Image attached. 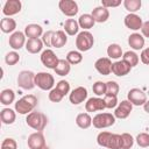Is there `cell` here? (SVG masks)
Returning <instances> with one entry per match:
<instances>
[{
    "mask_svg": "<svg viewBox=\"0 0 149 149\" xmlns=\"http://www.w3.org/2000/svg\"><path fill=\"white\" fill-rule=\"evenodd\" d=\"M97 143L108 149H121L122 147L121 135L109 132H100L97 136Z\"/></svg>",
    "mask_w": 149,
    "mask_h": 149,
    "instance_id": "cell-1",
    "label": "cell"
},
{
    "mask_svg": "<svg viewBox=\"0 0 149 149\" xmlns=\"http://www.w3.org/2000/svg\"><path fill=\"white\" fill-rule=\"evenodd\" d=\"M37 105V98L34 94H27L23 95L22 98H20L16 102H15V111L19 114H29L33 112V109L36 107Z\"/></svg>",
    "mask_w": 149,
    "mask_h": 149,
    "instance_id": "cell-2",
    "label": "cell"
},
{
    "mask_svg": "<svg viewBox=\"0 0 149 149\" xmlns=\"http://www.w3.org/2000/svg\"><path fill=\"white\" fill-rule=\"evenodd\" d=\"M26 123L28 127L33 128L34 130L42 132L48 123V118L45 114H43L41 112H31V113L27 114Z\"/></svg>",
    "mask_w": 149,
    "mask_h": 149,
    "instance_id": "cell-3",
    "label": "cell"
},
{
    "mask_svg": "<svg viewBox=\"0 0 149 149\" xmlns=\"http://www.w3.org/2000/svg\"><path fill=\"white\" fill-rule=\"evenodd\" d=\"M93 44H94V37L88 30L80 31L76 37V47L80 52L88 51L93 47Z\"/></svg>",
    "mask_w": 149,
    "mask_h": 149,
    "instance_id": "cell-4",
    "label": "cell"
},
{
    "mask_svg": "<svg viewBox=\"0 0 149 149\" xmlns=\"http://www.w3.org/2000/svg\"><path fill=\"white\" fill-rule=\"evenodd\" d=\"M115 123V116L112 113H98L92 119V125L97 129H104Z\"/></svg>",
    "mask_w": 149,
    "mask_h": 149,
    "instance_id": "cell-5",
    "label": "cell"
},
{
    "mask_svg": "<svg viewBox=\"0 0 149 149\" xmlns=\"http://www.w3.org/2000/svg\"><path fill=\"white\" fill-rule=\"evenodd\" d=\"M35 85L43 91H51L55 85V78L49 72H38L35 74Z\"/></svg>",
    "mask_w": 149,
    "mask_h": 149,
    "instance_id": "cell-6",
    "label": "cell"
},
{
    "mask_svg": "<svg viewBox=\"0 0 149 149\" xmlns=\"http://www.w3.org/2000/svg\"><path fill=\"white\" fill-rule=\"evenodd\" d=\"M17 85L23 90H33L35 85V73L29 70H23L17 74Z\"/></svg>",
    "mask_w": 149,
    "mask_h": 149,
    "instance_id": "cell-7",
    "label": "cell"
},
{
    "mask_svg": "<svg viewBox=\"0 0 149 149\" xmlns=\"http://www.w3.org/2000/svg\"><path fill=\"white\" fill-rule=\"evenodd\" d=\"M127 100H129L133 106H143L147 102V94L141 88L134 87L128 91Z\"/></svg>",
    "mask_w": 149,
    "mask_h": 149,
    "instance_id": "cell-8",
    "label": "cell"
},
{
    "mask_svg": "<svg viewBox=\"0 0 149 149\" xmlns=\"http://www.w3.org/2000/svg\"><path fill=\"white\" fill-rule=\"evenodd\" d=\"M58 8L61 9V12L69 17H72L74 15H77L78 13V3L73 0H61L58 2Z\"/></svg>",
    "mask_w": 149,
    "mask_h": 149,
    "instance_id": "cell-9",
    "label": "cell"
},
{
    "mask_svg": "<svg viewBox=\"0 0 149 149\" xmlns=\"http://www.w3.org/2000/svg\"><path fill=\"white\" fill-rule=\"evenodd\" d=\"M41 62L42 64L48 69H55L59 62V58L56 56V54L51 49H45L41 54Z\"/></svg>",
    "mask_w": 149,
    "mask_h": 149,
    "instance_id": "cell-10",
    "label": "cell"
},
{
    "mask_svg": "<svg viewBox=\"0 0 149 149\" xmlns=\"http://www.w3.org/2000/svg\"><path fill=\"white\" fill-rule=\"evenodd\" d=\"M27 144L30 149H43L45 146V137L42 132H35L28 136Z\"/></svg>",
    "mask_w": 149,
    "mask_h": 149,
    "instance_id": "cell-11",
    "label": "cell"
},
{
    "mask_svg": "<svg viewBox=\"0 0 149 149\" xmlns=\"http://www.w3.org/2000/svg\"><path fill=\"white\" fill-rule=\"evenodd\" d=\"M87 99V90L84 86H78L69 94V100L72 105H79Z\"/></svg>",
    "mask_w": 149,
    "mask_h": 149,
    "instance_id": "cell-12",
    "label": "cell"
},
{
    "mask_svg": "<svg viewBox=\"0 0 149 149\" xmlns=\"http://www.w3.org/2000/svg\"><path fill=\"white\" fill-rule=\"evenodd\" d=\"M105 108H106V105H105L104 98H100V97H92L87 99V101L85 102V109L87 113L104 111Z\"/></svg>",
    "mask_w": 149,
    "mask_h": 149,
    "instance_id": "cell-13",
    "label": "cell"
},
{
    "mask_svg": "<svg viewBox=\"0 0 149 149\" xmlns=\"http://www.w3.org/2000/svg\"><path fill=\"white\" fill-rule=\"evenodd\" d=\"M132 111H133L132 102L129 100H122L116 106V108L114 111V116H115V119H127L129 116V114L132 113Z\"/></svg>",
    "mask_w": 149,
    "mask_h": 149,
    "instance_id": "cell-14",
    "label": "cell"
},
{
    "mask_svg": "<svg viewBox=\"0 0 149 149\" xmlns=\"http://www.w3.org/2000/svg\"><path fill=\"white\" fill-rule=\"evenodd\" d=\"M26 35L22 31H14L13 34H10L9 38H8V43H9V47L12 49L15 50H20L23 45H26Z\"/></svg>",
    "mask_w": 149,
    "mask_h": 149,
    "instance_id": "cell-15",
    "label": "cell"
},
{
    "mask_svg": "<svg viewBox=\"0 0 149 149\" xmlns=\"http://www.w3.org/2000/svg\"><path fill=\"white\" fill-rule=\"evenodd\" d=\"M123 22H125V26H126L128 29L135 30V31L139 30V29H141V28H142V24H143V21H142V19H141V16L137 15V14H134V13L127 14V15L125 16Z\"/></svg>",
    "mask_w": 149,
    "mask_h": 149,
    "instance_id": "cell-16",
    "label": "cell"
},
{
    "mask_svg": "<svg viewBox=\"0 0 149 149\" xmlns=\"http://www.w3.org/2000/svg\"><path fill=\"white\" fill-rule=\"evenodd\" d=\"M112 61L108 57H100L95 61L94 63V68L95 70L102 74V76H108L112 72Z\"/></svg>",
    "mask_w": 149,
    "mask_h": 149,
    "instance_id": "cell-17",
    "label": "cell"
},
{
    "mask_svg": "<svg viewBox=\"0 0 149 149\" xmlns=\"http://www.w3.org/2000/svg\"><path fill=\"white\" fill-rule=\"evenodd\" d=\"M21 8H22V3L20 0H7L3 5L2 13H3V15L10 17V16L20 13Z\"/></svg>",
    "mask_w": 149,
    "mask_h": 149,
    "instance_id": "cell-18",
    "label": "cell"
},
{
    "mask_svg": "<svg viewBox=\"0 0 149 149\" xmlns=\"http://www.w3.org/2000/svg\"><path fill=\"white\" fill-rule=\"evenodd\" d=\"M130 70H132V66L123 59L116 61L112 64V73L118 77H123V76L128 74L130 72Z\"/></svg>",
    "mask_w": 149,
    "mask_h": 149,
    "instance_id": "cell-19",
    "label": "cell"
},
{
    "mask_svg": "<svg viewBox=\"0 0 149 149\" xmlns=\"http://www.w3.org/2000/svg\"><path fill=\"white\" fill-rule=\"evenodd\" d=\"M144 43H146V41H144V37L142 34L133 33L128 37V44L133 50H141V49L143 50Z\"/></svg>",
    "mask_w": 149,
    "mask_h": 149,
    "instance_id": "cell-20",
    "label": "cell"
},
{
    "mask_svg": "<svg viewBox=\"0 0 149 149\" xmlns=\"http://www.w3.org/2000/svg\"><path fill=\"white\" fill-rule=\"evenodd\" d=\"M91 15L93 16L94 21L98 22V23H102V22H106L109 17V10L104 7V6H98L95 8H93Z\"/></svg>",
    "mask_w": 149,
    "mask_h": 149,
    "instance_id": "cell-21",
    "label": "cell"
},
{
    "mask_svg": "<svg viewBox=\"0 0 149 149\" xmlns=\"http://www.w3.org/2000/svg\"><path fill=\"white\" fill-rule=\"evenodd\" d=\"M43 34V28L36 23L27 24L24 28V35L28 38H40V36H42Z\"/></svg>",
    "mask_w": 149,
    "mask_h": 149,
    "instance_id": "cell-22",
    "label": "cell"
},
{
    "mask_svg": "<svg viewBox=\"0 0 149 149\" xmlns=\"http://www.w3.org/2000/svg\"><path fill=\"white\" fill-rule=\"evenodd\" d=\"M43 42L41 38H28L26 42V50L30 54H38L43 49Z\"/></svg>",
    "mask_w": 149,
    "mask_h": 149,
    "instance_id": "cell-23",
    "label": "cell"
},
{
    "mask_svg": "<svg viewBox=\"0 0 149 149\" xmlns=\"http://www.w3.org/2000/svg\"><path fill=\"white\" fill-rule=\"evenodd\" d=\"M68 42V36H66V33L64 30H57V31H54V35H52V47L55 48H63Z\"/></svg>",
    "mask_w": 149,
    "mask_h": 149,
    "instance_id": "cell-24",
    "label": "cell"
},
{
    "mask_svg": "<svg viewBox=\"0 0 149 149\" xmlns=\"http://www.w3.org/2000/svg\"><path fill=\"white\" fill-rule=\"evenodd\" d=\"M16 28V21L12 17H8V16H5L3 19H1L0 21V29L2 30V33L5 34H9V33H14Z\"/></svg>",
    "mask_w": 149,
    "mask_h": 149,
    "instance_id": "cell-25",
    "label": "cell"
},
{
    "mask_svg": "<svg viewBox=\"0 0 149 149\" xmlns=\"http://www.w3.org/2000/svg\"><path fill=\"white\" fill-rule=\"evenodd\" d=\"M16 111L9 108V107H6V108H2L1 109V113H0V119H1V122L5 123V125H12L15 119H16Z\"/></svg>",
    "mask_w": 149,
    "mask_h": 149,
    "instance_id": "cell-26",
    "label": "cell"
},
{
    "mask_svg": "<svg viewBox=\"0 0 149 149\" xmlns=\"http://www.w3.org/2000/svg\"><path fill=\"white\" fill-rule=\"evenodd\" d=\"M76 125L81 129H87L92 126V118L90 113H79L76 118Z\"/></svg>",
    "mask_w": 149,
    "mask_h": 149,
    "instance_id": "cell-27",
    "label": "cell"
},
{
    "mask_svg": "<svg viewBox=\"0 0 149 149\" xmlns=\"http://www.w3.org/2000/svg\"><path fill=\"white\" fill-rule=\"evenodd\" d=\"M79 28L80 27L78 24V21H76L74 19H68L64 23V31L66 33V35H70V36L78 35Z\"/></svg>",
    "mask_w": 149,
    "mask_h": 149,
    "instance_id": "cell-28",
    "label": "cell"
},
{
    "mask_svg": "<svg viewBox=\"0 0 149 149\" xmlns=\"http://www.w3.org/2000/svg\"><path fill=\"white\" fill-rule=\"evenodd\" d=\"M94 23H95V21L91 14H81L78 19V24L84 30H88V29L93 28Z\"/></svg>",
    "mask_w": 149,
    "mask_h": 149,
    "instance_id": "cell-29",
    "label": "cell"
},
{
    "mask_svg": "<svg viewBox=\"0 0 149 149\" xmlns=\"http://www.w3.org/2000/svg\"><path fill=\"white\" fill-rule=\"evenodd\" d=\"M54 71L58 76H62V77L63 76H66L71 71V64L66 59H59V62H58L57 66L54 69Z\"/></svg>",
    "mask_w": 149,
    "mask_h": 149,
    "instance_id": "cell-30",
    "label": "cell"
},
{
    "mask_svg": "<svg viewBox=\"0 0 149 149\" xmlns=\"http://www.w3.org/2000/svg\"><path fill=\"white\" fill-rule=\"evenodd\" d=\"M15 100V92L12 88H5L0 93V101L2 105L8 106Z\"/></svg>",
    "mask_w": 149,
    "mask_h": 149,
    "instance_id": "cell-31",
    "label": "cell"
},
{
    "mask_svg": "<svg viewBox=\"0 0 149 149\" xmlns=\"http://www.w3.org/2000/svg\"><path fill=\"white\" fill-rule=\"evenodd\" d=\"M107 56L109 59H119L123 56V52H122V49L119 44L116 43H112L108 45L107 48Z\"/></svg>",
    "mask_w": 149,
    "mask_h": 149,
    "instance_id": "cell-32",
    "label": "cell"
},
{
    "mask_svg": "<svg viewBox=\"0 0 149 149\" xmlns=\"http://www.w3.org/2000/svg\"><path fill=\"white\" fill-rule=\"evenodd\" d=\"M71 65H77L79 63H81L83 61V55L80 51H77V50H71L66 54V58H65Z\"/></svg>",
    "mask_w": 149,
    "mask_h": 149,
    "instance_id": "cell-33",
    "label": "cell"
},
{
    "mask_svg": "<svg viewBox=\"0 0 149 149\" xmlns=\"http://www.w3.org/2000/svg\"><path fill=\"white\" fill-rule=\"evenodd\" d=\"M122 59L125 61V62H127L132 68H134V66H136L137 64H139V62H140V57L137 56V54L135 52V51H126L125 54H123V56H122Z\"/></svg>",
    "mask_w": 149,
    "mask_h": 149,
    "instance_id": "cell-34",
    "label": "cell"
},
{
    "mask_svg": "<svg viewBox=\"0 0 149 149\" xmlns=\"http://www.w3.org/2000/svg\"><path fill=\"white\" fill-rule=\"evenodd\" d=\"M123 6L126 8V10H128L129 13H136L137 10H140L141 6H142V2L141 0H125L123 2Z\"/></svg>",
    "mask_w": 149,
    "mask_h": 149,
    "instance_id": "cell-35",
    "label": "cell"
},
{
    "mask_svg": "<svg viewBox=\"0 0 149 149\" xmlns=\"http://www.w3.org/2000/svg\"><path fill=\"white\" fill-rule=\"evenodd\" d=\"M92 91L93 93L97 95V97H101V95H105L106 94V83L101 81V80H98L93 84L92 86Z\"/></svg>",
    "mask_w": 149,
    "mask_h": 149,
    "instance_id": "cell-36",
    "label": "cell"
},
{
    "mask_svg": "<svg viewBox=\"0 0 149 149\" xmlns=\"http://www.w3.org/2000/svg\"><path fill=\"white\" fill-rule=\"evenodd\" d=\"M20 61V55L16 52V51H9L6 54L5 56V62L7 65L12 66V65H15L16 63H19Z\"/></svg>",
    "mask_w": 149,
    "mask_h": 149,
    "instance_id": "cell-37",
    "label": "cell"
},
{
    "mask_svg": "<svg viewBox=\"0 0 149 149\" xmlns=\"http://www.w3.org/2000/svg\"><path fill=\"white\" fill-rule=\"evenodd\" d=\"M119 90H120V87H119V84L116 81L109 80V81L106 83V94H108V95H118Z\"/></svg>",
    "mask_w": 149,
    "mask_h": 149,
    "instance_id": "cell-38",
    "label": "cell"
},
{
    "mask_svg": "<svg viewBox=\"0 0 149 149\" xmlns=\"http://www.w3.org/2000/svg\"><path fill=\"white\" fill-rule=\"evenodd\" d=\"M121 141H122L121 149H130L134 144V137L129 133H122L121 134Z\"/></svg>",
    "mask_w": 149,
    "mask_h": 149,
    "instance_id": "cell-39",
    "label": "cell"
},
{
    "mask_svg": "<svg viewBox=\"0 0 149 149\" xmlns=\"http://www.w3.org/2000/svg\"><path fill=\"white\" fill-rule=\"evenodd\" d=\"M135 141H136V143H137L139 147L147 148V147H149V134L148 133H140L136 136Z\"/></svg>",
    "mask_w": 149,
    "mask_h": 149,
    "instance_id": "cell-40",
    "label": "cell"
},
{
    "mask_svg": "<svg viewBox=\"0 0 149 149\" xmlns=\"http://www.w3.org/2000/svg\"><path fill=\"white\" fill-rule=\"evenodd\" d=\"M104 101H105V105H106V108H116V106L119 105L118 102V98L116 95H104Z\"/></svg>",
    "mask_w": 149,
    "mask_h": 149,
    "instance_id": "cell-41",
    "label": "cell"
},
{
    "mask_svg": "<svg viewBox=\"0 0 149 149\" xmlns=\"http://www.w3.org/2000/svg\"><path fill=\"white\" fill-rule=\"evenodd\" d=\"M56 88L63 94V95H66L68 93H70V83L68 80H59L57 84H56Z\"/></svg>",
    "mask_w": 149,
    "mask_h": 149,
    "instance_id": "cell-42",
    "label": "cell"
},
{
    "mask_svg": "<svg viewBox=\"0 0 149 149\" xmlns=\"http://www.w3.org/2000/svg\"><path fill=\"white\" fill-rule=\"evenodd\" d=\"M49 100L50 101H52V102H59V101H62V99L64 98V95L56 88V87H54L51 91H49Z\"/></svg>",
    "mask_w": 149,
    "mask_h": 149,
    "instance_id": "cell-43",
    "label": "cell"
},
{
    "mask_svg": "<svg viewBox=\"0 0 149 149\" xmlns=\"http://www.w3.org/2000/svg\"><path fill=\"white\" fill-rule=\"evenodd\" d=\"M16 148H17V143L12 137L5 139L1 143V149H16Z\"/></svg>",
    "mask_w": 149,
    "mask_h": 149,
    "instance_id": "cell-44",
    "label": "cell"
},
{
    "mask_svg": "<svg viewBox=\"0 0 149 149\" xmlns=\"http://www.w3.org/2000/svg\"><path fill=\"white\" fill-rule=\"evenodd\" d=\"M52 35H54V31H52V30H48L47 33H44V34L42 35V42H43L44 45H47V47H52V43H51V41H52Z\"/></svg>",
    "mask_w": 149,
    "mask_h": 149,
    "instance_id": "cell-45",
    "label": "cell"
},
{
    "mask_svg": "<svg viewBox=\"0 0 149 149\" xmlns=\"http://www.w3.org/2000/svg\"><path fill=\"white\" fill-rule=\"evenodd\" d=\"M121 0H101V6L106 7L107 9L108 8H113V7H118L121 5Z\"/></svg>",
    "mask_w": 149,
    "mask_h": 149,
    "instance_id": "cell-46",
    "label": "cell"
},
{
    "mask_svg": "<svg viewBox=\"0 0 149 149\" xmlns=\"http://www.w3.org/2000/svg\"><path fill=\"white\" fill-rule=\"evenodd\" d=\"M140 59H141V62H142L143 64L149 65V47L146 48V49H143V50L141 51Z\"/></svg>",
    "mask_w": 149,
    "mask_h": 149,
    "instance_id": "cell-47",
    "label": "cell"
},
{
    "mask_svg": "<svg viewBox=\"0 0 149 149\" xmlns=\"http://www.w3.org/2000/svg\"><path fill=\"white\" fill-rule=\"evenodd\" d=\"M141 31H142L143 37H149V21L143 22L142 28H141Z\"/></svg>",
    "mask_w": 149,
    "mask_h": 149,
    "instance_id": "cell-48",
    "label": "cell"
},
{
    "mask_svg": "<svg viewBox=\"0 0 149 149\" xmlns=\"http://www.w3.org/2000/svg\"><path fill=\"white\" fill-rule=\"evenodd\" d=\"M143 109H144V112H147L149 114V100H147V102L143 105Z\"/></svg>",
    "mask_w": 149,
    "mask_h": 149,
    "instance_id": "cell-49",
    "label": "cell"
},
{
    "mask_svg": "<svg viewBox=\"0 0 149 149\" xmlns=\"http://www.w3.org/2000/svg\"><path fill=\"white\" fill-rule=\"evenodd\" d=\"M43 149H49V148H48V147H44V148H43Z\"/></svg>",
    "mask_w": 149,
    "mask_h": 149,
    "instance_id": "cell-50",
    "label": "cell"
}]
</instances>
